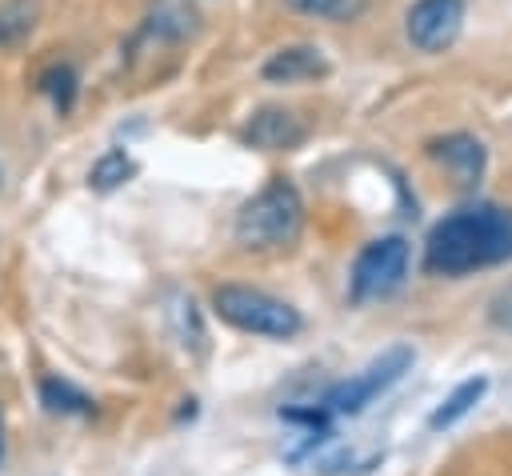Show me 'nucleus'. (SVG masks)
Listing matches in <instances>:
<instances>
[{
  "instance_id": "obj_8",
  "label": "nucleus",
  "mask_w": 512,
  "mask_h": 476,
  "mask_svg": "<svg viewBox=\"0 0 512 476\" xmlns=\"http://www.w3.org/2000/svg\"><path fill=\"white\" fill-rule=\"evenodd\" d=\"M260 76L268 84H308V80H320L328 76V60L320 48L312 44H292V48H280L264 60Z\"/></svg>"
},
{
  "instance_id": "obj_15",
  "label": "nucleus",
  "mask_w": 512,
  "mask_h": 476,
  "mask_svg": "<svg viewBox=\"0 0 512 476\" xmlns=\"http://www.w3.org/2000/svg\"><path fill=\"white\" fill-rule=\"evenodd\" d=\"M284 4L292 12H300V16L328 20V24H348L368 8V0H284Z\"/></svg>"
},
{
  "instance_id": "obj_10",
  "label": "nucleus",
  "mask_w": 512,
  "mask_h": 476,
  "mask_svg": "<svg viewBox=\"0 0 512 476\" xmlns=\"http://www.w3.org/2000/svg\"><path fill=\"white\" fill-rule=\"evenodd\" d=\"M488 392V376H472V380H464V384H456L448 396H444V404L428 416V428L432 432H440V428H452L456 420H464L476 404H480V396Z\"/></svg>"
},
{
  "instance_id": "obj_1",
  "label": "nucleus",
  "mask_w": 512,
  "mask_h": 476,
  "mask_svg": "<svg viewBox=\"0 0 512 476\" xmlns=\"http://www.w3.org/2000/svg\"><path fill=\"white\" fill-rule=\"evenodd\" d=\"M512 260V212L500 204H464L432 224L424 264L436 276H464Z\"/></svg>"
},
{
  "instance_id": "obj_6",
  "label": "nucleus",
  "mask_w": 512,
  "mask_h": 476,
  "mask_svg": "<svg viewBox=\"0 0 512 476\" xmlns=\"http://www.w3.org/2000/svg\"><path fill=\"white\" fill-rule=\"evenodd\" d=\"M460 24H464V0H416L404 16V32L420 52L448 48L460 36Z\"/></svg>"
},
{
  "instance_id": "obj_2",
  "label": "nucleus",
  "mask_w": 512,
  "mask_h": 476,
  "mask_svg": "<svg viewBox=\"0 0 512 476\" xmlns=\"http://www.w3.org/2000/svg\"><path fill=\"white\" fill-rule=\"evenodd\" d=\"M300 228H304V200L296 184H288L284 176L268 180L236 212V240L244 248H284L300 236Z\"/></svg>"
},
{
  "instance_id": "obj_16",
  "label": "nucleus",
  "mask_w": 512,
  "mask_h": 476,
  "mask_svg": "<svg viewBox=\"0 0 512 476\" xmlns=\"http://www.w3.org/2000/svg\"><path fill=\"white\" fill-rule=\"evenodd\" d=\"M492 320L504 324V328H512V288H504V292L492 300Z\"/></svg>"
},
{
  "instance_id": "obj_11",
  "label": "nucleus",
  "mask_w": 512,
  "mask_h": 476,
  "mask_svg": "<svg viewBox=\"0 0 512 476\" xmlns=\"http://www.w3.org/2000/svg\"><path fill=\"white\" fill-rule=\"evenodd\" d=\"M36 88H40V92L52 100V108L64 116V112H72V104H76V92H80V76H76V68H72L68 60H56V64H48V68L40 72Z\"/></svg>"
},
{
  "instance_id": "obj_9",
  "label": "nucleus",
  "mask_w": 512,
  "mask_h": 476,
  "mask_svg": "<svg viewBox=\"0 0 512 476\" xmlns=\"http://www.w3.org/2000/svg\"><path fill=\"white\" fill-rule=\"evenodd\" d=\"M432 156H436V160L452 172V180L464 184V188H472V184L484 176V160H488L484 144H480L476 136H468V132H452V136L436 140V144H432Z\"/></svg>"
},
{
  "instance_id": "obj_7",
  "label": "nucleus",
  "mask_w": 512,
  "mask_h": 476,
  "mask_svg": "<svg viewBox=\"0 0 512 476\" xmlns=\"http://www.w3.org/2000/svg\"><path fill=\"white\" fill-rule=\"evenodd\" d=\"M240 136L260 152H288V148H296L304 140V124L288 108H260V112L248 116Z\"/></svg>"
},
{
  "instance_id": "obj_5",
  "label": "nucleus",
  "mask_w": 512,
  "mask_h": 476,
  "mask_svg": "<svg viewBox=\"0 0 512 476\" xmlns=\"http://www.w3.org/2000/svg\"><path fill=\"white\" fill-rule=\"evenodd\" d=\"M408 260H412V252H408V240L404 236H380V240L364 244L360 256L352 260L348 296L356 304L392 296L404 284V276H408Z\"/></svg>"
},
{
  "instance_id": "obj_4",
  "label": "nucleus",
  "mask_w": 512,
  "mask_h": 476,
  "mask_svg": "<svg viewBox=\"0 0 512 476\" xmlns=\"http://www.w3.org/2000/svg\"><path fill=\"white\" fill-rule=\"evenodd\" d=\"M416 364V352L408 348V344H396V348H388V352H380L372 364H364L356 376H348V380H340L336 388H328V396H324V412H336V416H356V412H364L376 396H384L408 368Z\"/></svg>"
},
{
  "instance_id": "obj_12",
  "label": "nucleus",
  "mask_w": 512,
  "mask_h": 476,
  "mask_svg": "<svg viewBox=\"0 0 512 476\" xmlns=\"http://www.w3.org/2000/svg\"><path fill=\"white\" fill-rule=\"evenodd\" d=\"M40 404L48 412H64V416H88L92 412V396L80 392L76 384L60 380V376H44L40 380Z\"/></svg>"
},
{
  "instance_id": "obj_13",
  "label": "nucleus",
  "mask_w": 512,
  "mask_h": 476,
  "mask_svg": "<svg viewBox=\"0 0 512 476\" xmlns=\"http://www.w3.org/2000/svg\"><path fill=\"white\" fill-rule=\"evenodd\" d=\"M132 176H136V164H132V156H128L124 148H112V152H104V156L92 164V172H88V184H92L96 192H112V188L128 184Z\"/></svg>"
},
{
  "instance_id": "obj_3",
  "label": "nucleus",
  "mask_w": 512,
  "mask_h": 476,
  "mask_svg": "<svg viewBox=\"0 0 512 476\" xmlns=\"http://www.w3.org/2000/svg\"><path fill=\"white\" fill-rule=\"evenodd\" d=\"M212 308L224 324H232L240 332H252V336L288 340L304 328V320L292 304H284L280 296H268L260 288H248V284H220L212 292Z\"/></svg>"
},
{
  "instance_id": "obj_14",
  "label": "nucleus",
  "mask_w": 512,
  "mask_h": 476,
  "mask_svg": "<svg viewBox=\"0 0 512 476\" xmlns=\"http://www.w3.org/2000/svg\"><path fill=\"white\" fill-rule=\"evenodd\" d=\"M192 28H196V16L176 0H160L148 16V32L168 36V40H184V36H192Z\"/></svg>"
}]
</instances>
